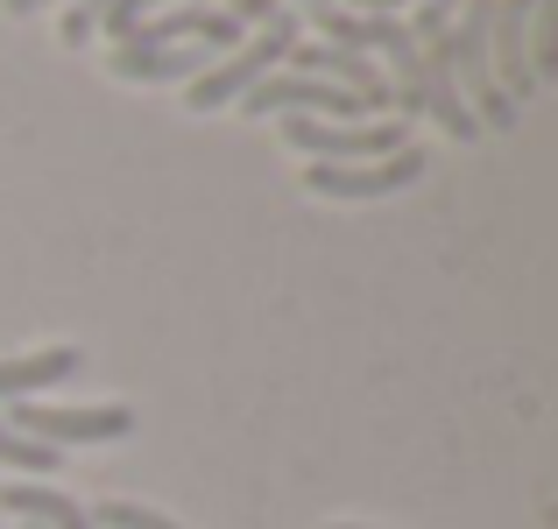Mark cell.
<instances>
[{
    "label": "cell",
    "instance_id": "1",
    "mask_svg": "<svg viewBox=\"0 0 558 529\" xmlns=\"http://www.w3.org/2000/svg\"><path fill=\"white\" fill-rule=\"evenodd\" d=\"M298 36H304L298 8H276L269 22L255 28V36H241L227 57H219V64H205L198 78H191V93H184V99H191V113H219V107H233V99H241L255 78H269V71L283 64Z\"/></svg>",
    "mask_w": 558,
    "mask_h": 529
},
{
    "label": "cell",
    "instance_id": "2",
    "mask_svg": "<svg viewBox=\"0 0 558 529\" xmlns=\"http://www.w3.org/2000/svg\"><path fill=\"white\" fill-rule=\"evenodd\" d=\"M283 142L304 149L312 163H375V156L410 149V121L381 113V121H283Z\"/></svg>",
    "mask_w": 558,
    "mask_h": 529
},
{
    "label": "cell",
    "instance_id": "3",
    "mask_svg": "<svg viewBox=\"0 0 558 529\" xmlns=\"http://www.w3.org/2000/svg\"><path fill=\"white\" fill-rule=\"evenodd\" d=\"M0 417L14 423L22 438L36 445H107V438H128L135 431V409L128 403H85V409H50V403H8Z\"/></svg>",
    "mask_w": 558,
    "mask_h": 529
},
{
    "label": "cell",
    "instance_id": "4",
    "mask_svg": "<svg viewBox=\"0 0 558 529\" xmlns=\"http://www.w3.org/2000/svg\"><path fill=\"white\" fill-rule=\"evenodd\" d=\"M417 176H424V149H396V156H375V163H312L304 184H312L318 198L354 205V198H389V190L417 184Z\"/></svg>",
    "mask_w": 558,
    "mask_h": 529
},
{
    "label": "cell",
    "instance_id": "5",
    "mask_svg": "<svg viewBox=\"0 0 558 529\" xmlns=\"http://www.w3.org/2000/svg\"><path fill=\"white\" fill-rule=\"evenodd\" d=\"M290 71H304V78H332V85H347V93H361L368 113H396V85L381 78V64L361 57V50H340V42H290Z\"/></svg>",
    "mask_w": 558,
    "mask_h": 529
},
{
    "label": "cell",
    "instance_id": "6",
    "mask_svg": "<svg viewBox=\"0 0 558 529\" xmlns=\"http://www.w3.org/2000/svg\"><path fill=\"white\" fill-rule=\"evenodd\" d=\"M531 8L537 0H495V22H488V64H495V85L517 99L537 93V71H531Z\"/></svg>",
    "mask_w": 558,
    "mask_h": 529
},
{
    "label": "cell",
    "instance_id": "7",
    "mask_svg": "<svg viewBox=\"0 0 558 529\" xmlns=\"http://www.w3.org/2000/svg\"><path fill=\"white\" fill-rule=\"evenodd\" d=\"M85 367L78 346H43V353H14L0 360V403H36V389H57Z\"/></svg>",
    "mask_w": 558,
    "mask_h": 529
},
{
    "label": "cell",
    "instance_id": "8",
    "mask_svg": "<svg viewBox=\"0 0 558 529\" xmlns=\"http://www.w3.org/2000/svg\"><path fill=\"white\" fill-rule=\"evenodd\" d=\"M219 50H205V42H178V50H107V71L113 78H135V85H163V78H198L205 64H213Z\"/></svg>",
    "mask_w": 558,
    "mask_h": 529
},
{
    "label": "cell",
    "instance_id": "9",
    "mask_svg": "<svg viewBox=\"0 0 558 529\" xmlns=\"http://www.w3.org/2000/svg\"><path fill=\"white\" fill-rule=\"evenodd\" d=\"M163 8H227L233 22L247 28V22H269V14H276V0H113V8L99 14V28H107V36L121 42L135 22H149V14H163Z\"/></svg>",
    "mask_w": 558,
    "mask_h": 529
},
{
    "label": "cell",
    "instance_id": "10",
    "mask_svg": "<svg viewBox=\"0 0 558 529\" xmlns=\"http://www.w3.org/2000/svg\"><path fill=\"white\" fill-rule=\"evenodd\" d=\"M0 508L22 522H43V529H93V516H85L71 494L57 488H28V480H14V488H0Z\"/></svg>",
    "mask_w": 558,
    "mask_h": 529
},
{
    "label": "cell",
    "instance_id": "11",
    "mask_svg": "<svg viewBox=\"0 0 558 529\" xmlns=\"http://www.w3.org/2000/svg\"><path fill=\"white\" fill-rule=\"evenodd\" d=\"M0 466H14V473H57V466H64V452H57V445H36V438H22L8 417H0Z\"/></svg>",
    "mask_w": 558,
    "mask_h": 529
},
{
    "label": "cell",
    "instance_id": "12",
    "mask_svg": "<svg viewBox=\"0 0 558 529\" xmlns=\"http://www.w3.org/2000/svg\"><path fill=\"white\" fill-rule=\"evenodd\" d=\"M531 71H537V85L558 71V0H537L531 8Z\"/></svg>",
    "mask_w": 558,
    "mask_h": 529
},
{
    "label": "cell",
    "instance_id": "13",
    "mask_svg": "<svg viewBox=\"0 0 558 529\" xmlns=\"http://www.w3.org/2000/svg\"><path fill=\"white\" fill-rule=\"evenodd\" d=\"M93 516V529H178L170 516H156V508H142V502H99V508H85Z\"/></svg>",
    "mask_w": 558,
    "mask_h": 529
},
{
    "label": "cell",
    "instance_id": "14",
    "mask_svg": "<svg viewBox=\"0 0 558 529\" xmlns=\"http://www.w3.org/2000/svg\"><path fill=\"white\" fill-rule=\"evenodd\" d=\"M113 0H78V8L64 14V42L71 50H78V42H93V28H99V14H107Z\"/></svg>",
    "mask_w": 558,
    "mask_h": 529
},
{
    "label": "cell",
    "instance_id": "15",
    "mask_svg": "<svg viewBox=\"0 0 558 529\" xmlns=\"http://www.w3.org/2000/svg\"><path fill=\"white\" fill-rule=\"evenodd\" d=\"M424 8H438V14H446V22H452V14H460L466 0H424Z\"/></svg>",
    "mask_w": 558,
    "mask_h": 529
},
{
    "label": "cell",
    "instance_id": "16",
    "mask_svg": "<svg viewBox=\"0 0 558 529\" xmlns=\"http://www.w3.org/2000/svg\"><path fill=\"white\" fill-rule=\"evenodd\" d=\"M0 8H8V14H36L43 0H0Z\"/></svg>",
    "mask_w": 558,
    "mask_h": 529
},
{
    "label": "cell",
    "instance_id": "17",
    "mask_svg": "<svg viewBox=\"0 0 558 529\" xmlns=\"http://www.w3.org/2000/svg\"><path fill=\"white\" fill-rule=\"evenodd\" d=\"M332 529H361V522H332Z\"/></svg>",
    "mask_w": 558,
    "mask_h": 529
},
{
    "label": "cell",
    "instance_id": "18",
    "mask_svg": "<svg viewBox=\"0 0 558 529\" xmlns=\"http://www.w3.org/2000/svg\"><path fill=\"white\" fill-rule=\"evenodd\" d=\"M22 529H43V522H22Z\"/></svg>",
    "mask_w": 558,
    "mask_h": 529
}]
</instances>
